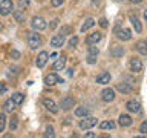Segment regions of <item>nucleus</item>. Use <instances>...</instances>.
Wrapping results in <instances>:
<instances>
[{
	"mask_svg": "<svg viewBox=\"0 0 147 138\" xmlns=\"http://www.w3.org/2000/svg\"><path fill=\"white\" fill-rule=\"evenodd\" d=\"M113 32L117 34L118 39H119V40H123V41H127V40H130V39H132V31H130V29H127V28L115 26Z\"/></svg>",
	"mask_w": 147,
	"mask_h": 138,
	"instance_id": "nucleus-1",
	"label": "nucleus"
},
{
	"mask_svg": "<svg viewBox=\"0 0 147 138\" xmlns=\"http://www.w3.org/2000/svg\"><path fill=\"white\" fill-rule=\"evenodd\" d=\"M28 45H29L31 49H37L41 46V37L37 32H31L29 37H28Z\"/></svg>",
	"mask_w": 147,
	"mask_h": 138,
	"instance_id": "nucleus-2",
	"label": "nucleus"
},
{
	"mask_svg": "<svg viewBox=\"0 0 147 138\" xmlns=\"http://www.w3.org/2000/svg\"><path fill=\"white\" fill-rule=\"evenodd\" d=\"M14 9L12 0H2L0 2V16H9Z\"/></svg>",
	"mask_w": 147,
	"mask_h": 138,
	"instance_id": "nucleus-3",
	"label": "nucleus"
},
{
	"mask_svg": "<svg viewBox=\"0 0 147 138\" xmlns=\"http://www.w3.org/2000/svg\"><path fill=\"white\" fill-rule=\"evenodd\" d=\"M96 123H98V120H96L95 117H87V115H86V117L80 121V124H78V126H80V129H83V131H84V129H90V127L96 126Z\"/></svg>",
	"mask_w": 147,
	"mask_h": 138,
	"instance_id": "nucleus-4",
	"label": "nucleus"
},
{
	"mask_svg": "<svg viewBox=\"0 0 147 138\" xmlns=\"http://www.w3.org/2000/svg\"><path fill=\"white\" fill-rule=\"evenodd\" d=\"M31 26H32V29L34 31H43L46 29V22H45V18H41V17H32V20H31Z\"/></svg>",
	"mask_w": 147,
	"mask_h": 138,
	"instance_id": "nucleus-5",
	"label": "nucleus"
},
{
	"mask_svg": "<svg viewBox=\"0 0 147 138\" xmlns=\"http://www.w3.org/2000/svg\"><path fill=\"white\" fill-rule=\"evenodd\" d=\"M74 104H75V100L72 98V97H64V98H61V101H60V106L58 108H61L63 110H69L74 108Z\"/></svg>",
	"mask_w": 147,
	"mask_h": 138,
	"instance_id": "nucleus-6",
	"label": "nucleus"
},
{
	"mask_svg": "<svg viewBox=\"0 0 147 138\" xmlns=\"http://www.w3.org/2000/svg\"><path fill=\"white\" fill-rule=\"evenodd\" d=\"M43 106L49 110L51 114H58V106H57V103H55L54 100H51V98H43Z\"/></svg>",
	"mask_w": 147,
	"mask_h": 138,
	"instance_id": "nucleus-7",
	"label": "nucleus"
},
{
	"mask_svg": "<svg viewBox=\"0 0 147 138\" xmlns=\"http://www.w3.org/2000/svg\"><path fill=\"white\" fill-rule=\"evenodd\" d=\"M57 83H63V80L57 75V74H48V75L45 77V85L46 86H54V85H57Z\"/></svg>",
	"mask_w": 147,
	"mask_h": 138,
	"instance_id": "nucleus-8",
	"label": "nucleus"
},
{
	"mask_svg": "<svg viewBox=\"0 0 147 138\" xmlns=\"http://www.w3.org/2000/svg\"><path fill=\"white\" fill-rule=\"evenodd\" d=\"M101 98H103V101H106V103L113 101L115 100V91L112 87H106V89L101 92Z\"/></svg>",
	"mask_w": 147,
	"mask_h": 138,
	"instance_id": "nucleus-9",
	"label": "nucleus"
},
{
	"mask_svg": "<svg viewBox=\"0 0 147 138\" xmlns=\"http://www.w3.org/2000/svg\"><path fill=\"white\" fill-rule=\"evenodd\" d=\"M129 66H130V71L135 72V74H138V72L142 71V63H141V60L136 58V57L130 58V63H129Z\"/></svg>",
	"mask_w": 147,
	"mask_h": 138,
	"instance_id": "nucleus-10",
	"label": "nucleus"
},
{
	"mask_svg": "<svg viewBox=\"0 0 147 138\" xmlns=\"http://www.w3.org/2000/svg\"><path fill=\"white\" fill-rule=\"evenodd\" d=\"M126 108H127L129 112H135V114H140L141 112V103L138 100H130L126 104Z\"/></svg>",
	"mask_w": 147,
	"mask_h": 138,
	"instance_id": "nucleus-11",
	"label": "nucleus"
},
{
	"mask_svg": "<svg viewBox=\"0 0 147 138\" xmlns=\"http://www.w3.org/2000/svg\"><path fill=\"white\" fill-rule=\"evenodd\" d=\"M48 58H49V55L46 51H41V52L37 55V60H35V64H37V68H43L46 62H48Z\"/></svg>",
	"mask_w": 147,
	"mask_h": 138,
	"instance_id": "nucleus-12",
	"label": "nucleus"
},
{
	"mask_svg": "<svg viewBox=\"0 0 147 138\" xmlns=\"http://www.w3.org/2000/svg\"><path fill=\"white\" fill-rule=\"evenodd\" d=\"M101 39H103V34H101V32H92V34L86 39V43L87 45H95V43H98Z\"/></svg>",
	"mask_w": 147,
	"mask_h": 138,
	"instance_id": "nucleus-13",
	"label": "nucleus"
},
{
	"mask_svg": "<svg viewBox=\"0 0 147 138\" xmlns=\"http://www.w3.org/2000/svg\"><path fill=\"white\" fill-rule=\"evenodd\" d=\"M119 126H123V127H129L130 124L133 123V120L130 115H127V114H123V115H119Z\"/></svg>",
	"mask_w": 147,
	"mask_h": 138,
	"instance_id": "nucleus-14",
	"label": "nucleus"
},
{
	"mask_svg": "<svg viewBox=\"0 0 147 138\" xmlns=\"http://www.w3.org/2000/svg\"><path fill=\"white\" fill-rule=\"evenodd\" d=\"M63 43H64L63 35H54L52 39H51V46H52V48H61Z\"/></svg>",
	"mask_w": 147,
	"mask_h": 138,
	"instance_id": "nucleus-15",
	"label": "nucleus"
},
{
	"mask_svg": "<svg viewBox=\"0 0 147 138\" xmlns=\"http://www.w3.org/2000/svg\"><path fill=\"white\" fill-rule=\"evenodd\" d=\"M64 66H66V57L61 55V57H58L57 62L54 63V71H61V69H64Z\"/></svg>",
	"mask_w": 147,
	"mask_h": 138,
	"instance_id": "nucleus-16",
	"label": "nucleus"
},
{
	"mask_svg": "<svg viewBox=\"0 0 147 138\" xmlns=\"http://www.w3.org/2000/svg\"><path fill=\"white\" fill-rule=\"evenodd\" d=\"M109 81H110V74L109 72H103L96 77V83H98V85H107Z\"/></svg>",
	"mask_w": 147,
	"mask_h": 138,
	"instance_id": "nucleus-17",
	"label": "nucleus"
},
{
	"mask_svg": "<svg viewBox=\"0 0 147 138\" xmlns=\"http://www.w3.org/2000/svg\"><path fill=\"white\" fill-rule=\"evenodd\" d=\"M129 18H130V23L133 25V28H135V31H136V32H141V31H142V26H141L140 20H138V17L133 16V14H130V16H129Z\"/></svg>",
	"mask_w": 147,
	"mask_h": 138,
	"instance_id": "nucleus-18",
	"label": "nucleus"
},
{
	"mask_svg": "<svg viewBox=\"0 0 147 138\" xmlns=\"http://www.w3.org/2000/svg\"><path fill=\"white\" fill-rule=\"evenodd\" d=\"M117 91L123 92V94H130V92H132V86L127 85V83H118V85H117Z\"/></svg>",
	"mask_w": 147,
	"mask_h": 138,
	"instance_id": "nucleus-19",
	"label": "nucleus"
},
{
	"mask_svg": "<svg viewBox=\"0 0 147 138\" xmlns=\"http://www.w3.org/2000/svg\"><path fill=\"white\" fill-rule=\"evenodd\" d=\"M136 49L138 52L142 54V55H147V40H141L136 43Z\"/></svg>",
	"mask_w": 147,
	"mask_h": 138,
	"instance_id": "nucleus-20",
	"label": "nucleus"
},
{
	"mask_svg": "<svg viewBox=\"0 0 147 138\" xmlns=\"http://www.w3.org/2000/svg\"><path fill=\"white\" fill-rule=\"evenodd\" d=\"M16 108H17V104L12 101V98H9V100H6V101L3 103V109H5V112H12V110L16 109Z\"/></svg>",
	"mask_w": 147,
	"mask_h": 138,
	"instance_id": "nucleus-21",
	"label": "nucleus"
},
{
	"mask_svg": "<svg viewBox=\"0 0 147 138\" xmlns=\"http://www.w3.org/2000/svg\"><path fill=\"white\" fill-rule=\"evenodd\" d=\"M14 18H16V22L18 23H23L25 22V11L23 9H17V11H14Z\"/></svg>",
	"mask_w": 147,
	"mask_h": 138,
	"instance_id": "nucleus-22",
	"label": "nucleus"
},
{
	"mask_svg": "<svg viewBox=\"0 0 147 138\" xmlns=\"http://www.w3.org/2000/svg\"><path fill=\"white\" fill-rule=\"evenodd\" d=\"M94 25H95V20H94V18H90V17L86 18L84 23H83V26H81V32H86L87 29H90Z\"/></svg>",
	"mask_w": 147,
	"mask_h": 138,
	"instance_id": "nucleus-23",
	"label": "nucleus"
},
{
	"mask_svg": "<svg viewBox=\"0 0 147 138\" xmlns=\"http://www.w3.org/2000/svg\"><path fill=\"white\" fill-rule=\"evenodd\" d=\"M11 98H12V101H14L17 106H20V104L23 103V100H25V95L20 94V92H16V94H12Z\"/></svg>",
	"mask_w": 147,
	"mask_h": 138,
	"instance_id": "nucleus-24",
	"label": "nucleus"
},
{
	"mask_svg": "<svg viewBox=\"0 0 147 138\" xmlns=\"http://www.w3.org/2000/svg\"><path fill=\"white\" fill-rule=\"evenodd\" d=\"M87 114H89V110H87V108H84V106L75 109V115H77V117H86Z\"/></svg>",
	"mask_w": 147,
	"mask_h": 138,
	"instance_id": "nucleus-25",
	"label": "nucleus"
},
{
	"mask_svg": "<svg viewBox=\"0 0 147 138\" xmlns=\"http://www.w3.org/2000/svg\"><path fill=\"white\" fill-rule=\"evenodd\" d=\"M115 127V123L113 121H101L100 123V129H113Z\"/></svg>",
	"mask_w": 147,
	"mask_h": 138,
	"instance_id": "nucleus-26",
	"label": "nucleus"
},
{
	"mask_svg": "<svg viewBox=\"0 0 147 138\" xmlns=\"http://www.w3.org/2000/svg\"><path fill=\"white\" fill-rule=\"evenodd\" d=\"M5 126H6V115L0 114V132H3Z\"/></svg>",
	"mask_w": 147,
	"mask_h": 138,
	"instance_id": "nucleus-27",
	"label": "nucleus"
},
{
	"mask_svg": "<svg viewBox=\"0 0 147 138\" xmlns=\"http://www.w3.org/2000/svg\"><path fill=\"white\" fill-rule=\"evenodd\" d=\"M96 57H98V55H95V54H89V55H87V58H86V62L89 63V64H94V63L96 62Z\"/></svg>",
	"mask_w": 147,
	"mask_h": 138,
	"instance_id": "nucleus-28",
	"label": "nucleus"
},
{
	"mask_svg": "<svg viewBox=\"0 0 147 138\" xmlns=\"http://www.w3.org/2000/svg\"><path fill=\"white\" fill-rule=\"evenodd\" d=\"M69 32H71V26H61V29H60V35H67Z\"/></svg>",
	"mask_w": 147,
	"mask_h": 138,
	"instance_id": "nucleus-29",
	"label": "nucleus"
},
{
	"mask_svg": "<svg viewBox=\"0 0 147 138\" xmlns=\"http://www.w3.org/2000/svg\"><path fill=\"white\" fill-rule=\"evenodd\" d=\"M78 45V37H72L71 40H69V48H75V46Z\"/></svg>",
	"mask_w": 147,
	"mask_h": 138,
	"instance_id": "nucleus-30",
	"label": "nucleus"
},
{
	"mask_svg": "<svg viewBox=\"0 0 147 138\" xmlns=\"http://www.w3.org/2000/svg\"><path fill=\"white\" fill-rule=\"evenodd\" d=\"M55 133H54V129H52V126H48L46 127V132H45V137H54Z\"/></svg>",
	"mask_w": 147,
	"mask_h": 138,
	"instance_id": "nucleus-31",
	"label": "nucleus"
},
{
	"mask_svg": "<svg viewBox=\"0 0 147 138\" xmlns=\"http://www.w3.org/2000/svg\"><path fill=\"white\" fill-rule=\"evenodd\" d=\"M140 132H141V133H147V120H144V121L141 123V126H140Z\"/></svg>",
	"mask_w": 147,
	"mask_h": 138,
	"instance_id": "nucleus-32",
	"label": "nucleus"
},
{
	"mask_svg": "<svg viewBox=\"0 0 147 138\" xmlns=\"http://www.w3.org/2000/svg\"><path fill=\"white\" fill-rule=\"evenodd\" d=\"M9 129H11V131H16L17 129V118H12L11 121H9Z\"/></svg>",
	"mask_w": 147,
	"mask_h": 138,
	"instance_id": "nucleus-33",
	"label": "nucleus"
},
{
	"mask_svg": "<svg viewBox=\"0 0 147 138\" xmlns=\"http://www.w3.org/2000/svg\"><path fill=\"white\" fill-rule=\"evenodd\" d=\"M28 5H29V0H18V6H20V9L28 8Z\"/></svg>",
	"mask_w": 147,
	"mask_h": 138,
	"instance_id": "nucleus-34",
	"label": "nucleus"
},
{
	"mask_svg": "<svg viewBox=\"0 0 147 138\" xmlns=\"http://www.w3.org/2000/svg\"><path fill=\"white\" fill-rule=\"evenodd\" d=\"M63 2H64V0H51V5H52L54 8H57V6H61Z\"/></svg>",
	"mask_w": 147,
	"mask_h": 138,
	"instance_id": "nucleus-35",
	"label": "nucleus"
},
{
	"mask_svg": "<svg viewBox=\"0 0 147 138\" xmlns=\"http://www.w3.org/2000/svg\"><path fill=\"white\" fill-rule=\"evenodd\" d=\"M100 25L103 26V28H107L109 23H107V20H106V18H100Z\"/></svg>",
	"mask_w": 147,
	"mask_h": 138,
	"instance_id": "nucleus-36",
	"label": "nucleus"
},
{
	"mask_svg": "<svg viewBox=\"0 0 147 138\" xmlns=\"http://www.w3.org/2000/svg\"><path fill=\"white\" fill-rule=\"evenodd\" d=\"M89 54H95V55H98V49H96L95 46H90V48H89Z\"/></svg>",
	"mask_w": 147,
	"mask_h": 138,
	"instance_id": "nucleus-37",
	"label": "nucleus"
},
{
	"mask_svg": "<svg viewBox=\"0 0 147 138\" xmlns=\"http://www.w3.org/2000/svg\"><path fill=\"white\" fill-rule=\"evenodd\" d=\"M57 25H58V18H55V20H52V23L49 25V28H51V29H54V28H57Z\"/></svg>",
	"mask_w": 147,
	"mask_h": 138,
	"instance_id": "nucleus-38",
	"label": "nucleus"
},
{
	"mask_svg": "<svg viewBox=\"0 0 147 138\" xmlns=\"http://www.w3.org/2000/svg\"><path fill=\"white\" fill-rule=\"evenodd\" d=\"M11 57H14V58H18V57H20V52H18V51H12V52H11Z\"/></svg>",
	"mask_w": 147,
	"mask_h": 138,
	"instance_id": "nucleus-39",
	"label": "nucleus"
},
{
	"mask_svg": "<svg viewBox=\"0 0 147 138\" xmlns=\"http://www.w3.org/2000/svg\"><path fill=\"white\" fill-rule=\"evenodd\" d=\"M86 137H87V138H95L96 135H95L94 132H86Z\"/></svg>",
	"mask_w": 147,
	"mask_h": 138,
	"instance_id": "nucleus-40",
	"label": "nucleus"
},
{
	"mask_svg": "<svg viewBox=\"0 0 147 138\" xmlns=\"http://www.w3.org/2000/svg\"><path fill=\"white\" fill-rule=\"evenodd\" d=\"M5 91H6V86H5L3 83H0V94H3Z\"/></svg>",
	"mask_w": 147,
	"mask_h": 138,
	"instance_id": "nucleus-41",
	"label": "nucleus"
},
{
	"mask_svg": "<svg viewBox=\"0 0 147 138\" xmlns=\"http://www.w3.org/2000/svg\"><path fill=\"white\" fill-rule=\"evenodd\" d=\"M130 2H132V3H141L142 0H130Z\"/></svg>",
	"mask_w": 147,
	"mask_h": 138,
	"instance_id": "nucleus-42",
	"label": "nucleus"
},
{
	"mask_svg": "<svg viewBox=\"0 0 147 138\" xmlns=\"http://www.w3.org/2000/svg\"><path fill=\"white\" fill-rule=\"evenodd\" d=\"M144 18H146V22H147V9L144 11Z\"/></svg>",
	"mask_w": 147,
	"mask_h": 138,
	"instance_id": "nucleus-43",
	"label": "nucleus"
},
{
	"mask_svg": "<svg viewBox=\"0 0 147 138\" xmlns=\"http://www.w3.org/2000/svg\"><path fill=\"white\" fill-rule=\"evenodd\" d=\"M0 29H2V23H0Z\"/></svg>",
	"mask_w": 147,
	"mask_h": 138,
	"instance_id": "nucleus-44",
	"label": "nucleus"
}]
</instances>
